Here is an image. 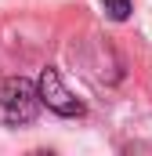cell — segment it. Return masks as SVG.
<instances>
[{"mask_svg": "<svg viewBox=\"0 0 152 156\" xmlns=\"http://www.w3.org/2000/svg\"><path fill=\"white\" fill-rule=\"evenodd\" d=\"M105 11L112 22H127L130 18V0H105Z\"/></svg>", "mask_w": 152, "mask_h": 156, "instance_id": "3", "label": "cell"}, {"mask_svg": "<svg viewBox=\"0 0 152 156\" xmlns=\"http://www.w3.org/2000/svg\"><path fill=\"white\" fill-rule=\"evenodd\" d=\"M36 94H40V105H47L51 113H58V116H83L87 109H83V102L73 98V91L62 83L58 76V69H43L36 80Z\"/></svg>", "mask_w": 152, "mask_h": 156, "instance_id": "2", "label": "cell"}, {"mask_svg": "<svg viewBox=\"0 0 152 156\" xmlns=\"http://www.w3.org/2000/svg\"><path fill=\"white\" fill-rule=\"evenodd\" d=\"M40 113V94L36 83L26 76H11L0 83V123L4 127H22L33 123Z\"/></svg>", "mask_w": 152, "mask_h": 156, "instance_id": "1", "label": "cell"}]
</instances>
